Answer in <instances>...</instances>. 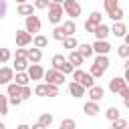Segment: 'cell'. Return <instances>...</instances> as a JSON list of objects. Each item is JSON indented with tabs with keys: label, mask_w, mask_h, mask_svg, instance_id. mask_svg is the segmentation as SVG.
Wrapping results in <instances>:
<instances>
[{
	"label": "cell",
	"mask_w": 129,
	"mask_h": 129,
	"mask_svg": "<svg viewBox=\"0 0 129 129\" xmlns=\"http://www.w3.org/2000/svg\"><path fill=\"white\" fill-rule=\"evenodd\" d=\"M73 77H75V83H79L83 89H91V87L95 85V79H93L89 73L81 71V69H75V71H73Z\"/></svg>",
	"instance_id": "cell-2"
},
{
	"label": "cell",
	"mask_w": 129,
	"mask_h": 129,
	"mask_svg": "<svg viewBox=\"0 0 129 129\" xmlns=\"http://www.w3.org/2000/svg\"><path fill=\"white\" fill-rule=\"evenodd\" d=\"M8 103H12L14 107H18V105L22 103V99H20V97H12V99H8Z\"/></svg>",
	"instance_id": "cell-44"
},
{
	"label": "cell",
	"mask_w": 129,
	"mask_h": 129,
	"mask_svg": "<svg viewBox=\"0 0 129 129\" xmlns=\"http://www.w3.org/2000/svg\"><path fill=\"white\" fill-rule=\"evenodd\" d=\"M32 42H34V48H38V50H40V48H44V46L48 44V38H46V36H42V34H36V36L32 38Z\"/></svg>",
	"instance_id": "cell-24"
},
{
	"label": "cell",
	"mask_w": 129,
	"mask_h": 129,
	"mask_svg": "<svg viewBox=\"0 0 129 129\" xmlns=\"http://www.w3.org/2000/svg\"><path fill=\"white\" fill-rule=\"evenodd\" d=\"M28 81H30V79H28L26 73H16V79H14L12 83L18 85V87H28Z\"/></svg>",
	"instance_id": "cell-22"
},
{
	"label": "cell",
	"mask_w": 129,
	"mask_h": 129,
	"mask_svg": "<svg viewBox=\"0 0 129 129\" xmlns=\"http://www.w3.org/2000/svg\"><path fill=\"white\" fill-rule=\"evenodd\" d=\"M109 16H111L113 20H117V22H119V20L123 18V10H121V8H115V10H113V12L109 14Z\"/></svg>",
	"instance_id": "cell-38"
},
{
	"label": "cell",
	"mask_w": 129,
	"mask_h": 129,
	"mask_svg": "<svg viewBox=\"0 0 129 129\" xmlns=\"http://www.w3.org/2000/svg\"><path fill=\"white\" fill-rule=\"evenodd\" d=\"M125 87H127V83H125V79H123V77H115V79H111V83H109L111 93H121Z\"/></svg>",
	"instance_id": "cell-12"
},
{
	"label": "cell",
	"mask_w": 129,
	"mask_h": 129,
	"mask_svg": "<svg viewBox=\"0 0 129 129\" xmlns=\"http://www.w3.org/2000/svg\"><path fill=\"white\" fill-rule=\"evenodd\" d=\"M24 26H26L24 30H26V32L32 36V34L40 32V18H38V16H34V14H32V16H26V20H24Z\"/></svg>",
	"instance_id": "cell-6"
},
{
	"label": "cell",
	"mask_w": 129,
	"mask_h": 129,
	"mask_svg": "<svg viewBox=\"0 0 129 129\" xmlns=\"http://www.w3.org/2000/svg\"><path fill=\"white\" fill-rule=\"evenodd\" d=\"M62 12H67L71 18L81 16V4L77 0H62Z\"/></svg>",
	"instance_id": "cell-4"
},
{
	"label": "cell",
	"mask_w": 129,
	"mask_h": 129,
	"mask_svg": "<svg viewBox=\"0 0 129 129\" xmlns=\"http://www.w3.org/2000/svg\"><path fill=\"white\" fill-rule=\"evenodd\" d=\"M93 34H95V38H97V40H107V36L111 34V28H109L107 24H99V26L95 28V32H93Z\"/></svg>",
	"instance_id": "cell-13"
},
{
	"label": "cell",
	"mask_w": 129,
	"mask_h": 129,
	"mask_svg": "<svg viewBox=\"0 0 129 129\" xmlns=\"http://www.w3.org/2000/svg\"><path fill=\"white\" fill-rule=\"evenodd\" d=\"M62 46H64V48H69V50H75V48L79 46V42H77V38L69 36V38H64V40H62Z\"/></svg>",
	"instance_id": "cell-29"
},
{
	"label": "cell",
	"mask_w": 129,
	"mask_h": 129,
	"mask_svg": "<svg viewBox=\"0 0 129 129\" xmlns=\"http://www.w3.org/2000/svg\"><path fill=\"white\" fill-rule=\"evenodd\" d=\"M34 95H38V97H56V95H58V87H54V85H46V83H40V85H36Z\"/></svg>",
	"instance_id": "cell-3"
},
{
	"label": "cell",
	"mask_w": 129,
	"mask_h": 129,
	"mask_svg": "<svg viewBox=\"0 0 129 129\" xmlns=\"http://www.w3.org/2000/svg\"><path fill=\"white\" fill-rule=\"evenodd\" d=\"M83 111H85L87 115H91V117H93V115H97V113H99V103L87 101V103H85V107H83Z\"/></svg>",
	"instance_id": "cell-18"
},
{
	"label": "cell",
	"mask_w": 129,
	"mask_h": 129,
	"mask_svg": "<svg viewBox=\"0 0 129 129\" xmlns=\"http://www.w3.org/2000/svg\"><path fill=\"white\" fill-rule=\"evenodd\" d=\"M85 28H87V32H95V28H97V24H93L91 20H87V22H85Z\"/></svg>",
	"instance_id": "cell-42"
},
{
	"label": "cell",
	"mask_w": 129,
	"mask_h": 129,
	"mask_svg": "<svg viewBox=\"0 0 129 129\" xmlns=\"http://www.w3.org/2000/svg\"><path fill=\"white\" fill-rule=\"evenodd\" d=\"M20 89H22V87H18V85L10 83V85H8V91H6V93H8V97H10V99H12V97H20Z\"/></svg>",
	"instance_id": "cell-30"
},
{
	"label": "cell",
	"mask_w": 129,
	"mask_h": 129,
	"mask_svg": "<svg viewBox=\"0 0 129 129\" xmlns=\"http://www.w3.org/2000/svg\"><path fill=\"white\" fill-rule=\"evenodd\" d=\"M30 42H32V36H30L26 30H16V44H18L20 48L28 46Z\"/></svg>",
	"instance_id": "cell-10"
},
{
	"label": "cell",
	"mask_w": 129,
	"mask_h": 129,
	"mask_svg": "<svg viewBox=\"0 0 129 129\" xmlns=\"http://www.w3.org/2000/svg\"><path fill=\"white\" fill-rule=\"evenodd\" d=\"M105 117H107L109 121H117V119H121V117H119V109H117V107H109V109H107V113H105Z\"/></svg>",
	"instance_id": "cell-28"
},
{
	"label": "cell",
	"mask_w": 129,
	"mask_h": 129,
	"mask_svg": "<svg viewBox=\"0 0 129 129\" xmlns=\"http://www.w3.org/2000/svg\"><path fill=\"white\" fill-rule=\"evenodd\" d=\"M93 64H95L97 69H101V71H107V67H109L111 62H109V58H107V56H97V58L93 60Z\"/></svg>",
	"instance_id": "cell-25"
},
{
	"label": "cell",
	"mask_w": 129,
	"mask_h": 129,
	"mask_svg": "<svg viewBox=\"0 0 129 129\" xmlns=\"http://www.w3.org/2000/svg\"><path fill=\"white\" fill-rule=\"evenodd\" d=\"M127 121L125 119H117V121H113V129H127Z\"/></svg>",
	"instance_id": "cell-37"
},
{
	"label": "cell",
	"mask_w": 129,
	"mask_h": 129,
	"mask_svg": "<svg viewBox=\"0 0 129 129\" xmlns=\"http://www.w3.org/2000/svg\"><path fill=\"white\" fill-rule=\"evenodd\" d=\"M0 129H6V127H4V123H0Z\"/></svg>",
	"instance_id": "cell-48"
},
{
	"label": "cell",
	"mask_w": 129,
	"mask_h": 129,
	"mask_svg": "<svg viewBox=\"0 0 129 129\" xmlns=\"http://www.w3.org/2000/svg\"><path fill=\"white\" fill-rule=\"evenodd\" d=\"M115 8H119V0H105V10H107V14H111Z\"/></svg>",
	"instance_id": "cell-33"
},
{
	"label": "cell",
	"mask_w": 129,
	"mask_h": 129,
	"mask_svg": "<svg viewBox=\"0 0 129 129\" xmlns=\"http://www.w3.org/2000/svg\"><path fill=\"white\" fill-rule=\"evenodd\" d=\"M6 0H0V18H4V14H6Z\"/></svg>",
	"instance_id": "cell-43"
},
{
	"label": "cell",
	"mask_w": 129,
	"mask_h": 129,
	"mask_svg": "<svg viewBox=\"0 0 129 129\" xmlns=\"http://www.w3.org/2000/svg\"><path fill=\"white\" fill-rule=\"evenodd\" d=\"M48 4L50 2H46V0H36L34 2V8H48Z\"/></svg>",
	"instance_id": "cell-41"
},
{
	"label": "cell",
	"mask_w": 129,
	"mask_h": 129,
	"mask_svg": "<svg viewBox=\"0 0 129 129\" xmlns=\"http://www.w3.org/2000/svg\"><path fill=\"white\" fill-rule=\"evenodd\" d=\"M52 121H54V117H52L50 113H42V115L38 117V125H42L44 129H46V127H48V125H50Z\"/></svg>",
	"instance_id": "cell-26"
},
{
	"label": "cell",
	"mask_w": 129,
	"mask_h": 129,
	"mask_svg": "<svg viewBox=\"0 0 129 129\" xmlns=\"http://www.w3.org/2000/svg\"><path fill=\"white\" fill-rule=\"evenodd\" d=\"M91 50H93L97 56H107V52L111 50V44H109L107 40H95V42L91 44Z\"/></svg>",
	"instance_id": "cell-7"
},
{
	"label": "cell",
	"mask_w": 129,
	"mask_h": 129,
	"mask_svg": "<svg viewBox=\"0 0 129 129\" xmlns=\"http://www.w3.org/2000/svg\"><path fill=\"white\" fill-rule=\"evenodd\" d=\"M101 18H103V16H101V12H99V10H93V12H91V16H89V20H91L93 24H97V26L101 24Z\"/></svg>",
	"instance_id": "cell-34"
},
{
	"label": "cell",
	"mask_w": 129,
	"mask_h": 129,
	"mask_svg": "<svg viewBox=\"0 0 129 129\" xmlns=\"http://www.w3.org/2000/svg\"><path fill=\"white\" fill-rule=\"evenodd\" d=\"M103 97H105V89H103V87H99V85H93V87L89 89V99H91L93 103H99Z\"/></svg>",
	"instance_id": "cell-11"
},
{
	"label": "cell",
	"mask_w": 129,
	"mask_h": 129,
	"mask_svg": "<svg viewBox=\"0 0 129 129\" xmlns=\"http://www.w3.org/2000/svg\"><path fill=\"white\" fill-rule=\"evenodd\" d=\"M62 14H64V12H62V0H54V2L48 4V20H50L52 24L58 26Z\"/></svg>",
	"instance_id": "cell-1"
},
{
	"label": "cell",
	"mask_w": 129,
	"mask_h": 129,
	"mask_svg": "<svg viewBox=\"0 0 129 129\" xmlns=\"http://www.w3.org/2000/svg\"><path fill=\"white\" fill-rule=\"evenodd\" d=\"M42 58V52L38 48H26V60H30L32 64H38Z\"/></svg>",
	"instance_id": "cell-14"
},
{
	"label": "cell",
	"mask_w": 129,
	"mask_h": 129,
	"mask_svg": "<svg viewBox=\"0 0 129 129\" xmlns=\"http://www.w3.org/2000/svg\"><path fill=\"white\" fill-rule=\"evenodd\" d=\"M30 129H44V127H42V125H38V123H34V125L30 127Z\"/></svg>",
	"instance_id": "cell-47"
},
{
	"label": "cell",
	"mask_w": 129,
	"mask_h": 129,
	"mask_svg": "<svg viewBox=\"0 0 129 129\" xmlns=\"http://www.w3.org/2000/svg\"><path fill=\"white\" fill-rule=\"evenodd\" d=\"M67 60L73 64V69H77V67H81V64H83V60H85V58H83V56H81L77 50H73V52L69 54V58H67Z\"/></svg>",
	"instance_id": "cell-17"
},
{
	"label": "cell",
	"mask_w": 129,
	"mask_h": 129,
	"mask_svg": "<svg viewBox=\"0 0 129 129\" xmlns=\"http://www.w3.org/2000/svg\"><path fill=\"white\" fill-rule=\"evenodd\" d=\"M10 60V50L8 48H0V62H8Z\"/></svg>",
	"instance_id": "cell-36"
},
{
	"label": "cell",
	"mask_w": 129,
	"mask_h": 129,
	"mask_svg": "<svg viewBox=\"0 0 129 129\" xmlns=\"http://www.w3.org/2000/svg\"><path fill=\"white\" fill-rule=\"evenodd\" d=\"M30 95H32V89H30V87H22V89H20V99H22V101L28 99Z\"/></svg>",
	"instance_id": "cell-40"
},
{
	"label": "cell",
	"mask_w": 129,
	"mask_h": 129,
	"mask_svg": "<svg viewBox=\"0 0 129 129\" xmlns=\"http://www.w3.org/2000/svg\"><path fill=\"white\" fill-rule=\"evenodd\" d=\"M16 56H22V58H26V48H16Z\"/></svg>",
	"instance_id": "cell-45"
},
{
	"label": "cell",
	"mask_w": 129,
	"mask_h": 129,
	"mask_svg": "<svg viewBox=\"0 0 129 129\" xmlns=\"http://www.w3.org/2000/svg\"><path fill=\"white\" fill-rule=\"evenodd\" d=\"M109 129H113V127H109Z\"/></svg>",
	"instance_id": "cell-49"
},
{
	"label": "cell",
	"mask_w": 129,
	"mask_h": 129,
	"mask_svg": "<svg viewBox=\"0 0 129 129\" xmlns=\"http://www.w3.org/2000/svg\"><path fill=\"white\" fill-rule=\"evenodd\" d=\"M32 12H34V6H32V4H24V2L18 4V14H22V16H32Z\"/></svg>",
	"instance_id": "cell-19"
},
{
	"label": "cell",
	"mask_w": 129,
	"mask_h": 129,
	"mask_svg": "<svg viewBox=\"0 0 129 129\" xmlns=\"http://www.w3.org/2000/svg\"><path fill=\"white\" fill-rule=\"evenodd\" d=\"M60 26H62V30H64V36H67V38H69V36H73V34H75V30H77V26H75V22H73V20H67V22H64V24H60Z\"/></svg>",
	"instance_id": "cell-23"
},
{
	"label": "cell",
	"mask_w": 129,
	"mask_h": 129,
	"mask_svg": "<svg viewBox=\"0 0 129 129\" xmlns=\"http://www.w3.org/2000/svg\"><path fill=\"white\" fill-rule=\"evenodd\" d=\"M64 62H67V58H64L62 54H54V56H52V69H54V71H58Z\"/></svg>",
	"instance_id": "cell-27"
},
{
	"label": "cell",
	"mask_w": 129,
	"mask_h": 129,
	"mask_svg": "<svg viewBox=\"0 0 129 129\" xmlns=\"http://www.w3.org/2000/svg\"><path fill=\"white\" fill-rule=\"evenodd\" d=\"M42 79L46 81V85H54V87H58V85H62V83H64V75L56 73L54 69L44 71V77H42Z\"/></svg>",
	"instance_id": "cell-5"
},
{
	"label": "cell",
	"mask_w": 129,
	"mask_h": 129,
	"mask_svg": "<svg viewBox=\"0 0 129 129\" xmlns=\"http://www.w3.org/2000/svg\"><path fill=\"white\" fill-rule=\"evenodd\" d=\"M52 38H54V40H60V42L67 38V36H64V30H62V26H54V30H52Z\"/></svg>",
	"instance_id": "cell-31"
},
{
	"label": "cell",
	"mask_w": 129,
	"mask_h": 129,
	"mask_svg": "<svg viewBox=\"0 0 129 129\" xmlns=\"http://www.w3.org/2000/svg\"><path fill=\"white\" fill-rule=\"evenodd\" d=\"M111 32H113V36H125V34H127V26H125L123 22H115Z\"/></svg>",
	"instance_id": "cell-20"
},
{
	"label": "cell",
	"mask_w": 129,
	"mask_h": 129,
	"mask_svg": "<svg viewBox=\"0 0 129 129\" xmlns=\"http://www.w3.org/2000/svg\"><path fill=\"white\" fill-rule=\"evenodd\" d=\"M0 115H8V97L0 95Z\"/></svg>",
	"instance_id": "cell-32"
},
{
	"label": "cell",
	"mask_w": 129,
	"mask_h": 129,
	"mask_svg": "<svg viewBox=\"0 0 129 129\" xmlns=\"http://www.w3.org/2000/svg\"><path fill=\"white\" fill-rule=\"evenodd\" d=\"M58 129H75V121L73 119H62Z\"/></svg>",
	"instance_id": "cell-35"
},
{
	"label": "cell",
	"mask_w": 129,
	"mask_h": 129,
	"mask_svg": "<svg viewBox=\"0 0 129 129\" xmlns=\"http://www.w3.org/2000/svg\"><path fill=\"white\" fill-rule=\"evenodd\" d=\"M77 48H79L77 52H79V54H81L83 58H89V56L93 54V50H91V44H87V42H81V44H79Z\"/></svg>",
	"instance_id": "cell-21"
},
{
	"label": "cell",
	"mask_w": 129,
	"mask_h": 129,
	"mask_svg": "<svg viewBox=\"0 0 129 129\" xmlns=\"http://www.w3.org/2000/svg\"><path fill=\"white\" fill-rule=\"evenodd\" d=\"M117 52H119V56H121V58H127V56H129V46H127V44H121Z\"/></svg>",
	"instance_id": "cell-39"
},
{
	"label": "cell",
	"mask_w": 129,
	"mask_h": 129,
	"mask_svg": "<svg viewBox=\"0 0 129 129\" xmlns=\"http://www.w3.org/2000/svg\"><path fill=\"white\" fill-rule=\"evenodd\" d=\"M69 93H71L73 97L81 99V97L85 95V89H83V87H81L79 83H75V81H73V83H69Z\"/></svg>",
	"instance_id": "cell-16"
},
{
	"label": "cell",
	"mask_w": 129,
	"mask_h": 129,
	"mask_svg": "<svg viewBox=\"0 0 129 129\" xmlns=\"http://www.w3.org/2000/svg\"><path fill=\"white\" fill-rule=\"evenodd\" d=\"M16 129H30V127H28V125H26V123H20V125H18V127H16Z\"/></svg>",
	"instance_id": "cell-46"
},
{
	"label": "cell",
	"mask_w": 129,
	"mask_h": 129,
	"mask_svg": "<svg viewBox=\"0 0 129 129\" xmlns=\"http://www.w3.org/2000/svg\"><path fill=\"white\" fill-rule=\"evenodd\" d=\"M14 81V71L12 67H2L0 69V85H10Z\"/></svg>",
	"instance_id": "cell-9"
},
{
	"label": "cell",
	"mask_w": 129,
	"mask_h": 129,
	"mask_svg": "<svg viewBox=\"0 0 129 129\" xmlns=\"http://www.w3.org/2000/svg\"><path fill=\"white\" fill-rule=\"evenodd\" d=\"M26 75H28V79H30V81H40V79L44 77V69H42L40 64H28Z\"/></svg>",
	"instance_id": "cell-8"
},
{
	"label": "cell",
	"mask_w": 129,
	"mask_h": 129,
	"mask_svg": "<svg viewBox=\"0 0 129 129\" xmlns=\"http://www.w3.org/2000/svg\"><path fill=\"white\" fill-rule=\"evenodd\" d=\"M26 69H28V60L22 58V56H16V58H14L12 71H16V73H26Z\"/></svg>",
	"instance_id": "cell-15"
}]
</instances>
